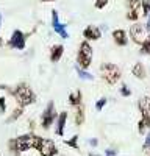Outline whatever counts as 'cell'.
I'll return each instance as SVG.
<instances>
[{
    "instance_id": "obj_1",
    "label": "cell",
    "mask_w": 150,
    "mask_h": 156,
    "mask_svg": "<svg viewBox=\"0 0 150 156\" xmlns=\"http://www.w3.org/2000/svg\"><path fill=\"white\" fill-rule=\"evenodd\" d=\"M2 89H6L8 92L12 95V98H14L16 103H17V106L27 108V106L33 105V103L36 101V94L33 92V89L27 83H19L12 89H8V87H2Z\"/></svg>"
},
{
    "instance_id": "obj_2",
    "label": "cell",
    "mask_w": 150,
    "mask_h": 156,
    "mask_svg": "<svg viewBox=\"0 0 150 156\" xmlns=\"http://www.w3.org/2000/svg\"><path fill=\"white\" fill-rule=\"evenodd\" d=\"M100 76L102 80L109 84V86H114L120 81L122 78V70L117 64H112V62H103L100 66Z\"/></svg>"
},
{
    "instance_id": "obj_3",
    "label": "cell",
    "mask_w": 150,
    "mask_h": 156,
    "mask_svg": "<svg viewBox=\"0 0 150 156\" xmlns=\"http://www.w3.org/2000/svg\"><path fill=\"white\" fill-rule=\"evenodd\" d=\"M92 62V45L89 41H81L78 45V51H77V66L80 69L88 70L91 67Z\"/></svg>"
},
{
    "instance_id": "obj_4",
    "label": "cell",
    "mask_w": 150,
    "mask_h": 156,
    "mask_svg": "<svg viewBox=\"0 0 150 156\" xmlns=\"http://www.w3.org/2000/svg\"><path fill=\"white\" fill-rule=\"evenodd\" d=\"M128 39L138 45L144 44L147 39H150V30L145 27L144 23H139V22H133V25L128 30Z\"/></svg>"
},
{
    "instance_id": "obj_5",
    "label": "cell",
    "mask_w": 150,
    "mask_h": 156,
    "mask_svg": "<svg viewBox=\"0 0 150 156\" xmlns=\"http://www.w3.org/2000/svg\"><path fill=\"white\" fill-rule=\"evenodd\" d=\"M56 117H58V112L55 109V103L48 101V105L45 106V109L42 111V115H41V126H42V129H50V126L55 123Z\"/></svg>"
},
{
    "instance_id": "obj_6",
    "label": "cell",
    "mask_w": 150,
    "mask_h": 156,
    "mask_svg": "<svg viewBox=\"0 0 150 156\" xmlns=\"http://www.w3.org/2000/svg\"><path fill=\"white\" fill-rule=\"evenodd\" d=\"M25 44H27V34L20 30H14L9 37V41L6 42V45L9 48H14V50H23Z\"/></svg>"
},
{
    "instance_id": "obj_7",
    "label": "cell",
    "mask_w": 150,
    "mask_h": 156,
    "mask_svg": "<svg viewBox=\"0 0 150 156\" xmlns=\"http://www.w3.org/2000/svg\"><path fill=\"white\" fill-rule=\"evenodd\" d=\"M36 151L39 153L41 156H56L58 154V148L55 145V142L52 139H44V137L41 139Z\"/></svg>"
},
{
    "instance_id": "obj_8",
    "label": "cell",
    "mask_w": 150,
    "mask_h": 156,
    "mask_svg": "<svg viewBox=\"0 0 150 156\" xmlns=\"http://www.w3.org/2000/svg\"><path fill=\"white\" fill-rule=\"evenodd\" d=\"M138 108L141 111V119L145 122L147 128H150V97H142L138 101Z\"/></svg>"
},
{
    "instance_id": "obj_9",
    "label": "cell",
    "mask_w": 150,
    "mask_h": 156,
    "mask_svg": "<svg viewBox=\"0 0 150 156\" xmlns=\"http://www.w3.org/2000/svg\"><path fill=\"white\" fill-rule=\"evenodd\" d=\"M52 27H53L55 33H58L62 39H67V37H69L67 30H66V25H64V23H61L56 9H52Z\"/></svg>"
},
{
    "instance_id": "obj_10",
    "label": "cell",
    "mask_w": 150,
    "mask_h": 156,
    "mask_svg": "<svg viewBox=\"0 0 150 156\" xmlns=\"http://www.w3.org/2000/svg\"><path fill=\"white\" fill-rule=\"evenodd\" d=\"M31 136H33V131L27 133V134H22V136H17L14 137L16 139V145L19 148V151H28L31 150Z\"/></svg>"
},
{
    "instance_id": "obj_11",
    "label": "cell",
    "mask_w": 150,
    "mask_h": 156,
    "mask_svg": "<svg viewBox=\"0 0 150 156\" xmlns=\"http://www.w3.org/2000/svg\"><path fill=\"white\" fill-rule=\"evenodd\" d=\"M83 37L86 41H98L100 37H102V30L95 25H88V27L83 30Z\"/></svg>"
},
{
    "instance_id": "obj_12",
    "label": "cell",
    "mask_w": 150,
    "mask_h": 156,
    "mask_svg": "<svg viewBox=\"0 0 150 156\" xmlns=\"http://www.w3.org/2000/svg\"><path fill=\"white\" fill-rule=\"evenodd\" d=\"M111 36H112V41H114V44L119 45V47H125V45L128 44V34H127V31L122 30V28L114 30Z\"/></svg>"
},
{
    "instance_id": "obj_13",
    "label": "cell",
    "mask_w": 150,
    "mask_h": 156,
    "mask_svg": "<svg viewBox=\"0 0 150 156\" xmlns=\"http://www.w3.org/2000/svg\"><path fill=\"white\" fill-rule=\"evenodd\" d=\"M67 117H69V115H67V112H66V111H62V112H59V114H58L56 120H55V123H56L55 133H56L59 137H62V136H64V128H66Z\"/></svg>"
},
{
    "instance_id": "obj_14",
    "label": "cell",
    "mask_w": 150,
    "mask_h": 156,
    "mask_svg": "<svg viewBox=\"0 0 150 156\" xmlns=\"http://www.w3.org/2000/svg\"><path fill=\"white\" fill-rule=\"evenodd\" d=\"M62 55H64V45L62 44H55L50 47V61L52 62H58Z\"/></svg>"
},
{
    "instance_id": "obj_15",
    "label": "cell",
    "mask_w": 150,
    "mask_h": 156,
    "mask_svg": "<svg viewBox=\"0 0 150 156\" xmlns=\"http://www.w3.org/2000/svg\"><path fill=\"white\" fill-rule=\"evenodd\" d=\"M86 120V112H84V105L81 103V105L75 106V112H73V122L77 126H81Z\"/></svg>"
},
{
    "instance_id": "obj_16",
    "label": "cell",
    "mask_w": 150,
    "mask_h": 156,
    "mask_svg": "<svg viewBox=\"0 0 150 156\" xmlns=\"http://www.w3.org/2000/svg\"><path fill=\"white\" fill-rule=\"evenodd\" d=\"M131 73L138 78V80H145V78H147V69H145L144 64L139 62V61H138L134 66L131 67Z\"/></svg>"
},
{
    "instance_id": "obj_17",
    "label": "cell",
    "mask_w": 150,
    "mask_h": 156,
    "mask_svg": "<svg viewBox=\"0 0 150 156\" xmlns=\"http://www.w3.org/2000/svg\"><path fill=\"white\" fill-rule=\"evenodd\" d=\"M83 103V92L80 89H77L75 92H70L69 94V105L70 106H78V105H81Z\"/></svg>"
},
{
    "instance_id": "obj_18",
    "label": "cell",
    "mask_w": 150,
    "mask_h": 156,
    "mask_svg": "<svg viewBox=\"0 0 150 156\" xmlns=\"http://www.w3.org/2000/svg\"><path fill=\"white\" fill-rule=\"evenodd\" d=\"M22 114H23V108H22V106H17L16 109H12L11 115L6 119V123H12V122H16L17 119H20V117H22Z\"/></svg>"
},
{
    "instance_id": "obj_19",
    "label": "cell",
    "mask_w": 150,
    "mask_h": 156,
    "mask_svg": "<svg viewBox=\"0 0 150 156\" xmlns=\"http://www.w3.org/2000/svg\"><path fill=\"white\" fill-rule=\"evenodd\" d=\"M125 17H127V20H130V22H138L139 17H141V9H128Z\"/></svg>"
},
{
    "instance_id": "obj_20",
    "label": "cell",
    "mask_w": 150,
    "mask_h": 156,
    "mask_svg": "<svg viewBox=\"0 0 150 156\" xmlns=\"http://www.w3.org/2000/svg\"><path fill=\"white\" fill-rule=\"evenodd\" d=\"M78 140H80V136H78V134H75V136H72L70 139H66V140H64V144H66L67 147L73 148V150H80Z\"/></svg>"
},
{
    "instance_id": "obj_21",
    "label": "cell",
    "mask_w": 150,
    "mask_h": 156,
    "mask_svg": "<svg viewBox=\"0 0 150 156\" xmlns=\"http://www.w3.org/2000/svg\"><path fill=\"white\" fill-rule=\"evenodd\" d=\"M8 151H9L12 156H20V151H19V148H17V145H16V139H14V137L8 140Z\"/></svg>"
},
{
    "instance_id": "obj_22",
    "label": "cell",
    "mask_w": 150,
    "mask_h": 156,
    "mask_svg": "<svg viewBox=\"0 0 150 156\" xmlns=\"http://www.w3.org/2000/svg\"><path fill=\"white\" fill-rule=\"evenodd\" d=\"M150 14V0H141V16L147 17Z\"/></svg>"
},
{
    "instance_id": "obj_23",
    "label": "cell",
    "mask_w": 150,
    "mask_h": 156,
    "mask_svg": "<svg viewBox=\"0 0 150 156\" xmlns=\"http://www.w3.org/2000/svg\"><path fill=\"white\" fill-rule=\"evenodd\" d=\"M127 9H141V0H125Z\"/></svg>"
},
{
    "instance_id": "obj_24",
    "label": "cell",
    "mask_w": 150,
    "mask_h": 156,
    "mask_svg": "<svg viewBox=\"0 0 150 156\" xmlns=\"http://www.w3.org/2000/svg\"><path fill=\"white\" fill-rule=\"evenodd\" d=\"M77 73L80 75V78H83V80H94V75H91L89 72H86L84 69H80L78 66H77Z\"/></svg>"
},
{
    "instance_id": "obj_25",
    "label": "cell",
    "mask_w": 150,
    "mask_h": 156,
    "mask_svg": "<svg viewBox=\"0 0 150 156\" xmlns=\"http://www.w3.org/2000/svg\"><path fill=\"white\" fill-rule=\"evenodd\" d=\"M139 47H141V50H139L141 55H150V39H147V41L144 44H141Z\"/></svg>"
},
{
    "instance_id": "obj_26",
    "label": "cell",
    "mask_w": 150,
    "mask_h": 156,
    "mask_svg": "<svg viewBox=\"0 0 150 156\" xmlns=\"http://www.w3.org/2000/svg\"><path fill=\"white\" fill-rule=\"evenodd\" d=\"M119 92H120V95H122V97H130V95H131V90H130V87H128L127 84H125V83L120 86Z\"/></svg>"
},
{
    "instance_id": "obj_27",
    "label": "cell",
    "mask_w": 150,
    "mask_h": 156,
    "mask_svg": "<svg viewBox=\"0 0 150 156\" xmlns=\"http://www.w3.org/2000/svg\"><path fill=\"white\" fill-rule=\"evenodd\" d=\"M106 103H108V100H106L105 97H102L100 100H97V103H95V109H97V111H102V109L105 108Z\"/></svg>"
},
{
    "instance_id": "obj_28",
    "label": "cell",
    "mask_w": 150,
    "mask_h": 156,
    "mask_svg": "<svg viewBox=\"0 0 150 156\" xmlns=\"http://www.w3.org/2000/svg\"><path fill=\"white\" fill-rule=\"evenodd\" d=\"M109 0H95V3H94V8L95 9H103L106 5H108Z\"/></svg>"
},
{
    "instance_id": "obj_29",
    "label": "cell",
    "mask_w": 150,
    "mask_h": 156,
    "mask_svg": "<svg viewBox=\"0 0 150 156\" xmlns=\"http://www.w3.org/2000/svg\"><path fill=\"white\" fill-rule=\"evenodd\" d=\"M145 129H147V125H145V122L141 119L139 123H138V131H139V134H145Z\"/></svg>"
},
{
    "instance_id": "obj_30",
    "label": "cell",
    "mask_w": 150,
    "mask_h": 156,
    "mask_svg": "<svg viewBox=\"0 0 150 156\" xmlns=\"http://www.w3.org/2000/svg\"><path fill=\"white\" fill-rule=\"evenodd\" d=\"M6 111V98L5 97H0V112H5Z\"/></svg>"
},
{
    "instance_id": "obj_31",
    "label": "cell",
    "mask_w": 150,
    "mask_h": 156,
    "mask_svg": "<svg viewBox=\"0 0 150 156\" xmlns=\"http://www.w3.org/2000/svg\"><path fill=\"white\" fill-rule=\"evenodd\" d=\"M147 147H150V133L145 136V142H144V145H142V148H147Z\"/></svg>"
},
{
    "instance_id": "obj_32",
    "label": "cell",
    "mask_w": 150,
    "mask_h": 156,
    "mask_svg": "<svg viewBox=\"0 0 150 156\" xmlns=\"http://www.w3.org/2000/svg\"><path fill=\"white\" fill-rule=\"evenodd\" d=\"M116 153H117L116 150H106L105 151V156H116Z\"/></svg>"
},
{
    "instance_id": "obj_33",
    "label": "cell",
    "mask_w": 150,
    "mask_h": 156,
    "mask_svg": "<svg viewBox=\"0 0 150 156\" xmlns=\"http://www.w3.org/2000/svg\"><path fill=\"white\" fill-rule=\"evenodd\" d=\"M28 125H30V131H34V128H36L34 120H28Z\"/></svg>"
},
{
    "instance_id": "obj_34",
    "label": "cell",
    "mask_w": 150,
    "mask_h": 156,
    "mask_svg": "<svg viewBox=\"0 0 150 156\" xmlns=\"http://www.w3.org/2000/svg\"><path fill=\"white\" fill-rule=\"evenodd\" d=\"M97 144H98L97 139H91V140H89V145H91V147H97Z\"/></svg>"
},
{
    "instance_id": "obj_35",
    "label": "cell",
    "mask_w": 150,
    "mask_h": 156,
    "mask_svg": "<svg viewBox=\"0 0 150 156\" xmlns=\"http://www.w3.org/2000/svg\"><path fill=\"white\" fill-rule=\"evenodd\" d=\"M145 27H147V28L150 30V14L147 16V22H145Z\"/></svg>"
},
{
    "instance_id": "obj_36",
    "label": "cell",
    "mask_w": 150,
    "mask_h": 156,
    "mask_svg": "<svg viewBox=\"0 0 150 156\" xmlns=\"http://www.w3.org/2000/svg\"><path fill=\"white\" fill-rule=\"evenodd\" d=\"M144 153H145V156H150V147L144 148Z\"/></svg>"
},
{
    "instance_id": "obj_37",
    "label": "cell",
    "mask_w": 150,
    "mask_h": 156,
    "mask_svg": "<svg viewBox=\"0 0 150 156\" xmlns=\"http://www.w3.org/2000/svg\"><path fill=\"white\" fill-rule=\"evenodd\" d=\"M3 44H5V42H3V37H0V47H2Z\"/></svg>"
},
{
    "instance_id": "obj_38",
    "label": "cell",
    "mask_w": 150,
    "mask_h": 156,
    "mask_svg": "<svg viewBox=\"0 0 150 156\" xmlns=\"http://www.w3.org/2000/svg\"><path fill=\"white\" fill-rule=\"evenodd\" d=\"M41 2H44V3H45V2H55V0H41Z\"/></svg>"
},
{
    "instance_id": "obj_39",
    "label": "cell",
    "mask_w": 150,
    "mask_h": 156,
    "mask_svg": "<svg viewBox=\"0 0 150 156\" xmlns=\"http://www.w3.org/2000/svg\"><path fill=\"white\" fill-rule=\"evenodd\" d=\"M89 156H100V154H95V153H89Z\"/></svg>"
},
{
    "instance_id": "obj_40",
    "label": "cell",
    "mask_w": 150,
    "mask_h": 156,
    "mask_svg": "<svg viewBox=\"0 0 150 156\" xmlns=\"http://www.w3.org/2000/svg\"><path fill=\"white\" fill-rule=\"evenodd\" d=\"M0 25H2V14H0Z\"/></svg>"
}]
</instances>
